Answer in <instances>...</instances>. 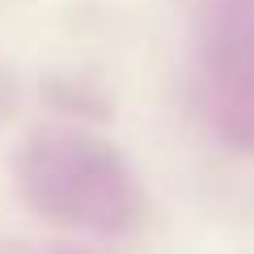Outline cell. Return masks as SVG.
I'll return each instance as SVG.
<instances>
[{
	"label": "cell",
	"mask_w": 254,
	"mask_h": 254,
	"mask_svg": "<svg viewBox=\"0 0 254 254\" xmlns=\"http://www.w3.org/2000/svg\"><path fill=\"white\" fill-rule=\"evenodd\" d=\"M208 110L220 136L254 153V30L220 38L208 60Z\"/></svg>",
	"instance_id": "2"
},
{
	"label": "cell",
	"mask_w": 254,
	"mask_h": 254,
	"mask_svg": "<svg viewBox=\"0 0 254 254\" xmlns=\"http://www.w3.org/2000/svg\"><path fill=\"white\" fill-rule=\"evenodd\" d=\"M34 157L38 161L26 174V187L38 190V203H47L51 216L102 229H119L123 220H131L136 199H131L127 174L93 140L43 136L34 144Z\"/></svg>",
	"instance_id": "1"
}]
</instances>
